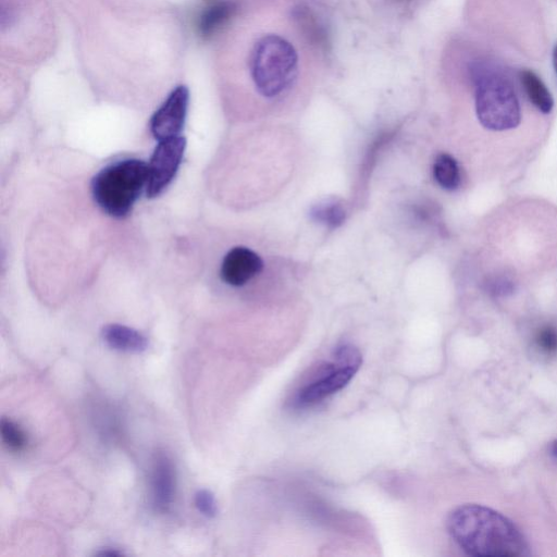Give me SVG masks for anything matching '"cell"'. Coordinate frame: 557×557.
<instances>
[{"label": "cell", "mask_w": 557, "mask_h": 557, "mask_svg": "<svg viewBox=\"0 0 557 557\" xmlns=\"http://www.w3.org/2000/svg\"><path fill=\"white\" fill-rule=\"evenodd\" d=\"M451 537L472 556H529L527 539L509 518L489 507L467 504L448 519Z\"/></svg>", "instance_id": "1"}, {"label": "cell", "mask_w": 557, "mask_h": 557, "mask_svg": "<svg viewBox=\"0 0 557 557\" xmlns=\"http://www.w3.org/2000/svg\"><path fill=\"white\" fill-rule=\"evenodd\" d=\"M98 556H109V557H113V556H121L123 555L122 552H119L117 549H104L101 552L97 553Z\"/></svg>", "instance_id": "18"}, {"label": "cell", "mask_w": 557, "mask_h": 557, "mask_svg": "<svg viewBox=\"0 0 557 557\" xmlns=\"http://www.w3.org/2000/svg\"><path fill=\"white\" fill-rule=\"evenodd\" d=\"M264 263L262 258L246 247H234L225 257L221 266V278L229 286L242 287L258 274Z\"/></svg>", "instance_id": "8"}, {"label": "cell", "mask_w": 557, "mask_h": 557, "mask_svg": "<svg viewBox=\"0 0 557 557\" xmlns=\"http://www.w3.org/2000/svg\"><path fill=\"white\" fill-rule=\"evenodd\" d=\"M311 217L319 224L334 229L344 224L346 210L340 202L326 201L312 208Z\"/></svg>", "instance_id": "14"}, {"label": "cell", "mask_w": 557, "mask_h": 557, "mask_svg": "<svg viewBox=\"0 0 557 557\" xmlns=\"http://www.w3.org/2000/svg\"><path fill=\"white\" fill-rule=\"evenodd\" d=\"M102 337L109 348L120 352L139 354L145 352L150 345L140 331L118 324L105 326Z\"/></svg>", "instance_id": "10"}, {"label": "cell", "mask_w": 557, "mask_h": 557, "mask_svg": "<svg viewBox=\"0 0 557 557\" xmlns=\"http://www.w3.org/2000/svg\"><path fill=\"white\" fill-rule=\"evenodd\" d=\"M433 176L444 190L454 191L461 184V170L456 160L449 154H441L433 165Z\"/></svg>", "instance_id": "13"}, {"label": "cell", "mask_w": 557, "mask_h": 557, "mask_svg": "<svg viewBox=\"0 0 557 557\" xmlns=\"http://www.w3.org/2000/svg\"><path fill=\"white\" fill-rule=\"evenodd\" d=\"M333 357L336 362L323 366L318 377L297 392L295 406H311L341 391L349 385L363 364L362 353L351 344L338 346Z\"/></svg>", "instance_id": "5"}, {"label": "cell", "mask_w": 557, "mask_h": 557, "mask_svg": "<svg viewBox=\"0 0 557 557\" xmlns=\"http://www.w3.org/2000/svg\"><path fill=\"white\" fill-rule=\"evenodd\" d=\"M195 506L198 512L207 518H215L218 514V504L215 495L207 489L198 490L195 494Z\"/></svg>", "instance_id": "16"}, {"label": "cell", "mask_w": 557, "mask_h": 557, "mask_svg": "<svg viewBox=\"0 0 557 557\" xmlns=\"http://www.w3.org/2000/svg\"><path fill=\"white\" fill-rule=\"evenodd\" d=\"M551 451H552V454H553V455L556 457V459H557V440L553 442Z\"/></svg>", "instance_id": "20"}, {"label": "cell", "mask_w": 557, "mask_h": 557, "mask_svg": "<svg viewBox=\"0 0 557 557\" xmlns=\"http://www.w3.org/2000/svg\"><path fill=\"white\" fill-rule=\"evenodd\" d=\"M538 348L546 354L557 353V329L546 326L539 330L536 337Z\"/></svg>", "instance_id": "17"}, {"label": "cell", "mask_w": 557, "mask_h": 557, "mask_svg": "<svg viewBox=\"0 0 557 557\" xmlns=\"http://www.w3.org/2000/svg\"><path fill=\"white\" fill-rule=\"evenodd\" d=\"M176 482V468L170 457L164 452L156 453L152 468L151 488L152 502L157 512L169 511L175 500Z\"/></svg>", "instance_id": "9"}, {"label": "cell", "mask_w": 557, "mask_h": 557, "mask_svg": "<svg viewBox=\"0 0 557 557\" xmlns=\"http://www.w3.org/2000/svg\"><path fill=\"white\" fill-rule=\"evenodd\" d=\"M187 140L183 136L159 142L148 164L147 196L163 194L176 178L182 164Z\"/></svg>", "instance_id": "6"}, {"label": "cell", "mask_w": 557, "mask_h": 557, "mask_svg": "<svg viewBox=\"0 0 557 557\" xmlns=\"http://www.w3.org/2000/svg\"><path fill=\"white\" fill-rule=\"evenodd\" d=\"M189 103L190 91L187 86L180 85L171 92L151 120V132L157 141L181 136L188 116Z\"/></svg>", "instance_id": "7"}, {"label": "cell", "mask_w": 557, "mask_h": 557, "mask_svg": "<svg viewBox=\"0 0 557 557\" xmlns=\"http://www.w3.org/2000/svg\"><path fill=\"white\" fill-rule=\"evenodd\" d=\"M476 111L482 126L492 131L516 128L521 106L509 79L492 70H475Z\"/></svg>", "instance_id": "4"}, {"label": "cell", "mask_w": 557, "mask_h": 557, "mask_svg": "<svg viewBox=\"0 0 557 557\" xmlns=\"http://www.w3.org/2000/svg\"><path fill=\"white\" fill-rule=\"evenodd\" d=\"M0 432L7 447L16 452L23 451L28 445L27 433L9 418H3L0 422Z\"/></svg>", "instance_id": "15"}, {"label": "cell", "mask_w": 557, "mask_h": 557, "mask_svg": "<svg viewBox=\"0 0 557 557\" xmlns=\"http://www.w3.org/2000/svg\"><path fill=\"white\" fill-rule=\"evenodd\" d=\"M235 9L237 6L232 2H219L209 6L198 21V32L203 37L214 35L231 19Z\"/></svg>", "instance_id": "12"}, {"label": "cell", "mask_w": 557, "mask_h": 557, "mask_svg": "<svg viewBox=\"0 0 557 557\" xmlns=\"http://www.w3.org/2000/svg\"><path fill=\"white\" fill-rule=\"evenodd\" d=\"M553 63H554L555 71H556V73H557V45H556L555 48H554Z\"/></svg>", "instance_id": "19"}, {"label": "cell", "mask_w": 557, "mask_h": 557, "mask_svg": "<svg viewBox=\"0 0 557 557\" xmlns=\"http://www.w3.org/2000/svg\"><path fill=\"white\" fill-rule=\"evenodd\" d=\"M148 165L140 159H123L97 173L92 181V194L103 212L114 218H125L147 187Z\"/></svg>", "instance_id": "2"}, {"label": "cell", "mask_w": 557, "mask_h": 557, "mask_svg": "<svg viewBox=\"0 0 557 557\" xmlns=\"http://www.w3.org/2000/svg\"><path fill=\"white\" fill-rule=\"evenodd\" d=\"M519 79H521L529 101L534 104L541 113L550 114L554 106V101L546 84L542 82L535 72L530 70H522L519 72Z\"/></svg>", "instance_id": "11"}, {"label": "cell", "mask_w": 557, "mask_h": 557, "mask_svg": "<svg viewBox=\"0 0 557 557\" xmlns=\"http://www.w3.org/2000/svg\"><path fill=\"white\" fill-rule=\"evenodd\" d=\"M250 66L257 92L275 98L289 90L296 80L299 56L289 41L269 34L255 44Z\"/></svg>", "instance_id": "3"}]
</instances>
